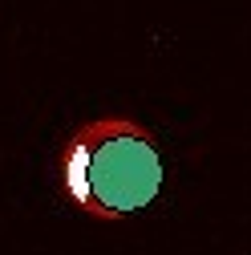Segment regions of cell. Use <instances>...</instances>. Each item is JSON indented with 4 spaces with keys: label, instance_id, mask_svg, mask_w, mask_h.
Wrapping results in <instances>:
<instances>
[{
    "label": "cell",
    "instance_id": "cell-1",
    "mask_svg": "<svg viewBox=\"0 0 251 255\" xmlns=\"http://www.w3.org/2000/svg\"><path fill=\"white\" fill-rule=\"evenodd\" d=\"M65 199L98 223H118L158 199L162 154L142 122L110 114L89 118L57 154Z\"/></svg>",
    "mask_w": 251,
    "mask_h": 255
}]
</instances>
